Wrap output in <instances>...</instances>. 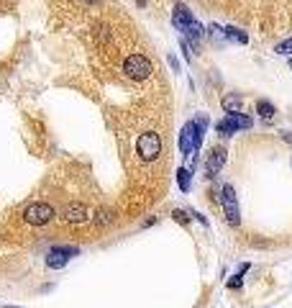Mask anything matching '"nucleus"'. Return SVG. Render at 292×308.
Here are the masks:
<instances>
[{"instance_id": "f257e3e1", "label": "nucleus", "mask_w": 292, "mask_h": 308, "mask_svg": "<svg viewBox=\"0 0 292 308\" xmlns=\"http://www.w3.org/2000/svg\"><path fill=\"white\" fill-rule=\"evenodd\" d=\"M136 151H139L141 162L159 160V154H162V139H159V134H156V131H146V134H141L136 139Z\"/></svg>"}, {"instance_id": "f03ea898", "label": "nucleus", "mask_w": 292, "mask_h": 308, "mask_svg": "<svg viewBox=\"0 0 292 308\" xmlns=\"http://www.w3.org/2000/svg\"><path fill=\"white\" fill-rule=\"evenodd\" d=\"M220 206H223V213H226L228 224L231 226H238L241 224V211H238V195L233 190V185H223L220 188Z\"/></svg>"}, {"instance_id": "7ed1b4c3", "label": "nucleus", "mask_w": 292, "mask_h": 308, "mask_svg": "<svg viewBox=\"0 0 292 308\" xmlns=\"http://www.w3.org/2000/svg\"><path fill=\"white\" fill-rule=\"evenodd\" d=\"M123 72H126V77H131V80H146V77L154 72V67H151V62H149L144 54H131V57H126V62H123Z\"/></svg>"}, {"instance_id": "20e7f679", "label": "nucleus", "mask_w": 292, "mask_h": 308, "mask_svg": "<svg viewBox=\"0 0 292 308\" xmlns=\"http://www.w3.org/2000/svg\"><path fill=\"white\" fill-rule=\"evenodd\" d=\"M251 126H254V121L249 116H243V113H228L226 118H220L215 123V128L220 131V134H226V136L238 134V131H246V128H251Z\"/></svg>"}, {"instance_id": "39448f33", "label": "nucleus", "mask_w": 292, "mask_h": 308, "mask_svg": "<svg viewBox=\"0 0 292 308\" xmlns=\"http://www.w3.org/2000/svg\"><path fill=\"white\" fill-rule=\"evenodd\" d=\"M26 221L29 224H34V226H44V224H49L52 218H54V208L49 206V203H31L29 208H26Z\"/></svg>"}, {"instance_id": "423d86ee", "label": "nucleus", "mask_w": 292, "mask_h": 308, "mask_svg": "<svg viewBox=\"0 0 292 308\" xmlns=\"http://www.w3.org/2000/svg\"><path fill=\"white\" fill-rule=\"evenodd\" d=\"M77 254H80L77 247H54V249H49V254H47V267L59 270V267H64L67 262H70V257H77Z\"/></svg>"}, {"instance_id": "0eeeda50", "label": "nucleus", "mask_w": 292, "mask_h": 308, "mask_svg": "<svg viewBox=\"0 0 292 308\" xmlns=\"http://www.w3.org/2000/svg\"><path fill=\"white\" fill-rule=\"evenodd\" d=\"M172 24L177 26V31L185 34V31L195 24V16H192V11H187L185 3H177V6H174V13H172Z\"/></svg>"}, {"instance_id": "6e6552de", "label": "nucleus", "mask_w": 292, "mask_h": 308, "mask_svg": "<svg viewBox=\"0 0 292 308\" xmlns=\"http://www.w3.org/2000/svg\"><path fill=\"white\" fill-rule=\"evenodd\" d=\"M223 165H226V149H220V146L210 149L208 162H205V172H208V178H215V175L223 170Z\"/></svg>"}, {"instance_id": "1a4fd4ad", "label": "nucleus", "mask_w": 292, "mask_h": 308, "mask_svg": "<svg viewBox=\"0 0 292 308\" xmlns=\"http://www.w3.org/2000/svg\"><path fill=\"white\" fill-rule=\"evenodd\" d=\"M179 151L182 154H192L195 151V121H187L179 131Z\"/></svg>"}, {"instance_id": "9d476101", "label": "nucleus", "mask_w": 292, "mask_h": 308, "mask_svg": "<svg viewBox=\"0 0 292 308\" xmlns=\"http://www.w3.org/2000/svg\"><path fill=\"white\" fill-rule=\"evenodd\" d=\"M64 218L72 224H82V221H87V208L82 203H70L64 208Z\"/></svg>"}, {"instance_id": "9b49d317", "label": "nucleus", "mask_w": 292, "mask_h": 308, "mask_svg": "<svg viewBox=\"0 0 292 308\" xmlns=\"http://www.w3.org/2000/svg\"><path fill=\"white\" fill-rule=\"evenodd\" d=\"M220 105H223V111H226V113H241V98H238V93L226 95Z\"/></svg>"}, {"instance_id": "f8f14e48", "label": "nucleus", "mask_w": 292, "mask_h": 308, "mask_svg": "<svg viewBox=\"0 0 292 308\" xmlns=\"http://www.w3.org/2000/svg\"><path fill=\"white\" fill-rule=\"evenodd\" d=\"M190 172L192 170H187V167H179L177 170V185H179V190H182V193H190Z\"/></svg>"}, {"instance_id": "ddd939ff", "label": "nucleus", "mask_w": 292, "mask_h": 308, "mask_svg": "<svg viewBox=\"0 0 292 308\" xmlns=\"http://www.w3.org/2000/svg\"><path fill=\"white\" fill-rule=\"evenodd\" d=\"M203 36H205V31H203V26H200L197 21H195V24H192V26L185 31V39H187L190 44H197V41L203 39Z\"/></svg>"}, {"instance_id": "4468645a", "label": "nucleus", "mask_w": 292, "mask_h": 308, "mask_svg": "<svg viewBox=\"0 0 292 308\" xmlns=\"http://www.w3.org/2000/svg\"><path fill=\"white\" fill-rule=\"evenodd\" d=\"M256 113H259L261 118H272L277 111H274V105L269 103V100H259V103H256Z\"/></svg>"}, {"instance_id": "2eb2a0df", "label": "nucleus", "mask_w": 292, "mask_h": 308, "mask_svg": "<svg viewBox=\"0 0 292 308\" xmlns=\"http://www.w3.org/2000/svg\"><path fill=\"white\" fill-rule=\"evenodd\" d=\"M226 36H228V39H233V41H241V44L249 41V36H246L243 31H238L236 26H228V29H226Z\"/></svg>"}, {"instance_id": "dca6fc26", "label": "nucleus", "mask_w": 292, "mask_h": 308, "mask_svg": "<svg viewBox=\"0 0 292 308\" xmlns=\"http://www.w3.org/2000/svg\"><path fill=\"white\" fill-rule=\"evenodd\" d=\"M246 270H249V265H243V267L233 275V280L228 282V288H241V277H243V272H246Z\"/></svg>"}, {"instance_id": "f3484780", "label": "nucleus", "mask_w": 292, "mask_h": 308, "mask_svg": "<svg viewBox=\"0 0 292 308\" xmlns=\"http://www.w3.org/2000/svg\"><path fill=\"white\" fill-rule=\"evenodd\" d=\"M277 52H279V54H292V36L277 44Z\"/></svg>"}, {"instance_id": "a211bd4d", "label": "nucleus", "mask_w": 292, "mask_h": 308, "mask_svg": "<svg viewBox=\"0 0 292 308\" xmlns=\"http://www.w3.org/2000/svg\"><path fill=\"white\" fill-rule=\"evenodd\" d=\"M172 218H174V221H179L182 226H187V224H190V218H187V213H185V211H174V213H172Z\"/></svg>"}, {"instance_id": "6ab92c4d", "label": "nucleus", "mask_w": 292, "mask_h": 308, "mask_svg": "<svg viewBox=\"0 0 292 308\" xmlns=\"http://www.w3.org/2000/svg\"><path fill=\"white\" fill-rule=\"evenodd\" d=\"M169 64H172L174 70H179V62H177V57H169Z\"/></svg>"}, {"instance_id": "aec40b11", "label": "nucleus", "mask_w": 292, "mask_h": 308, "mask_svg": "<svg viewBox=\"0 0 292 308\" xmlns=\"http://www.w3.org/2000/svg\"><path fill=\"white\" fill-rule=\"evenodd\" d=\"M282 139H284L287 144H292V134H282Z\"/></svg>"}, {"instance_id": "412c9836", "label": "nucleus", "mask_w": 292, "mask_h": 308, "mask_svg": "<svg viewBox=\"0 0 292 308\" xmlns=\"http://www.w3.org/2000/svg\"><path fill=\"white\" fill-rule=\"evenodd\" d=\"M82 3H87V6H95V3H98V0H82Z\"/></svg>"}, {"instance_id": "4be33fe9", "label": "nucleus", "mask_w": 292, "mask_h": 308, "mask_svg": "<svg viewBox=\"0 0 292 308\" xmlns=\"http://www.w3.org/2000/svg\"><path fill=\"white\" fill-rule=\"evenodd\" d=\"M6 308H18V305H6Z\"/></svg>"}, {"instance_id": "5701e85b", "label": "nucleus", "mask_w": 292, "mask_h": 308, "mask_svg": "<svg viewBox=\"0 0 292 308\" xmlns=\"http://www.w3.org/2000/svg\"><path fill=\"white\" fill-rule=\"evenodd\" d=\"M289 70H292V59H289Z\"/></svg>"}]
</instances>
